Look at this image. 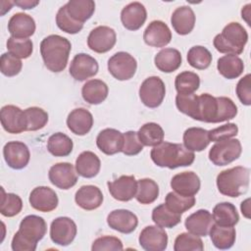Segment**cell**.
I'll list each match as a JSON object with an SVG mask.
<instances>
[{
	"label": "cell",
	"instance_id": "836d02e7",
	"mask_svg": "<svg viewBox=\"0 0 251 251\" xmlns=\"http://www.w3.org/2000/svg\"><path fill=\"white\" fill-rule=\"evenodd\" d=\"M214 222L222 226H234L239 221V215L233 204L222 202L213 209Z\"/></svg>",
	"mask_w": 251,
	"mask_h": 251
},
{
	"label": "cell",
	"instance_id": "9a60e30c",
	"mask_svg": "<svg viewBox=\"0 0 251 251\" xmlns=\"http://www.w3.org/2000/svg\"><path fill=\"white\" fill-rule=\"evenodd\" d=\"M107 185L112 197L122 202L131 200L137 192V180L133 176H121L113 181H108Z\"/></svg>",
	"mask_w": 251,
	"mask_h": 251
},
{
	"label": "cell",
	"instance_id": "30bf717a",
	"mask_svg": "<svg viewBox=\"0 0 251 251\" xmlns=\"http://www.w3.org/2000/svg\"><path fill=\"white\" fill-rule=\"evenodd\" d=\"M116 41V31L107 25H99L93 28L87 37L89 49L100 54L110 51L115 46Z\"/></svg>",
	"mask_w": 251,
	"mask_h": 251
},
{
	"label": "cell",
	"instance_id": "6f0895ef",
	"mask_svg": "<svg viewBox=\"0 0 251 251\" xmlns=\"http://www.w3.org/2000/svg\"><path fill=\"white\" fill-rule=\"evenodd\" d=\"M15 5L19 6L20 8L24 9V10H27V9H32L35 6H37L39 4V1H30V0H22V1H15L14 2Z\"/></svg>",
	"mask_w": 251,
	"mask_h": 251
},
{
	"label": "cell",
	"instance_id": "c3c4849f",
	"mask_svg": "<svg viewBox=\"0 0 251 251\" xmlns=\"http://www.w3.org/2000/svg\"><path fill=\"white\" fill-rule=\"evenodd\" d=\"M198 96L194 93L191 94H177L176 96V105L179 112L196 120L198 113Z\"/></svg>",
	"mask_w": 251,
	"mask_h": 251
},
{
	"label": "cell",
	"instance_id": "db71d44e",
	"mask_svg": "<svg viewBox=\"0 0 251 251\" xmlns=\"http://www.w3.org/2000/svg\"><path fill=\"white\" fill-rule=\"evenodd\" d=\"M143 150V145L139 141L137 132L128 130L124 133V146L122 152L126 156H134Z\"/></svg>",
	"mask_w": 251,
	"mask_h": 251
},
{
	"label": "cell",
	"instance_id": "5b68a950",
	"mask_svg": "<svg viewBox=\"0 0 251 251\" xmlns=\"http://www.w3.org/2000/svg\"><path fill=\"white\" fill-rule=\"evenodd\" d=\"M247 40L248 33L245 28L240 24L232 22L215 36L213 44L220 53L237 56L243 52Z\"/></svg>",
	"mask_w": 251,
	"mask_h": 251
},
{
	"label": "cell",
	"instance_id": "d6a6232c",
	"mask_svg": "<svg viewBox=\"0 0 251 251\" xmlns=\"http://www.w3.org/2000/svg\"><path fill=\"white\" fill-rule=\"evenodd\" d=\"M183 145L189 151L200 152L210 143L208 130L202 127H189L183 133Z\"/></svg>",
	"mask_w": 251,
	"mask_h": 251
},
{
	"label": "cell",
	"instance_id": "d4e9b609",
	"mask_svg": "<svg viewBox=\"0 0 251 251\" xmlns=\"http://www.w3.org/2000/svg\"><path fill=\"white\" fill-rule=\"evenodd\" d=\"M67 126L73 133L85 135L90 131L93 126L92 114L84 108H76L69 114Z\"/></svg>",
	"mask_w": 251,
	"mask_h": 251
},
{
	"label": "cell",
	"instance_id": "f35d334b",
	"mask_svg": "<svg viewBox=\"0 0 251 251\" xmlns=\"http://www.w3.org/2000/svg\"><path fill=\"white\" fill-rule=\"evenodd\" d=\"M152 221L158 226L172 228L180 223L181 215L171 211L164 203L153 209Z\"/></svg>",
	"mask_w": 251,
	"mask_h": 251
},
{
	"label": "cell",
	"instance_id": "5bb4252c",
	"mask_svg": "<svg viewBox=\"0 0 251 251\" xmlns=\"http://www.w3.org/2000/svg\"><path fill=\"white\" fill-rule=\"evenodd\" d=\"M97 61L88 54L78 53L71 62L70 75L78 81H83L98 73Z\"/></svg>",
	"mask_w": 251,
	"mask_h": 251
},
{
	"label": "cell",
	"instance_id": "83f0119b",
	"mask_svg": "<svg viewBox=\"0 0 251 251\" xmlns=\"http://www.w3.org/2000/svg\"><path fill=\"white\" fill-rule=\"evenodd\" d=\"M198 113L196 121L204 123H218L219 115V102L217 97L209 93H203L198 96Z\"/></svg>",
	"mask_w": 251,
	"mask_h": 251
},
{
	"label": "cell",
	"instance_id": "680465c9",
	"mask_svg": "<svg viewBox=\"0 0 251 251\" xmlns=\"http://www.w3.org/2000/svg\"><path fill=\"white\" fill-rule=\"evenodd\" d=\"M250 199L247 198L246 200L242 201L241 205H240V209H241V212L243 214V216L247 219H250Z\"/></svg>",
	"mask_w": 251,
	"mask_h": 251
},
{
	"label": "cell",
	"instance_id": "1f68e13d",
	"mask_svg": "<svg viewBox=\"0 0 251 251\" xmlns=\"http://www.w3.org/2000/svg\"><path fill=\"white\" fill-rule=\"evenodd\" d=\"M209 233L212 243L218 249H229L233 246L235 242L236 231L233 226H222L214 224Z\"/></svg>",
	"mask_w": 251,
	"mask_h": 251
},
{
	"label": "cell",
	"instance_id": "f1b7e54d",
	"mask_svg": "<svg viewBox=\"0 0 251 251\" xmlns=\"http://www.w3.org/2000/svg\"><path fill=\"white\" fill-rule=\"evenodd\" d=\"M101 168L100 159L91 151H83L75 160L76 173L85 178H91L98 175Z\"/></svg>",
	"mask_w": 251,
	"mask_h": 251
},
{
	"label": "cell",
	"instance_id": "74e56055",
	"mask_svg": "<svg viewBox=\"0 0 251 251\" xmlns=\"http://www.w3.org/2000/svg\"><path fill=\"white\" fill-rule=\"evenodd\" d=\"M73 140L63 132L53 133L47 141V150L55 157H66L73 151Z\"/></svg>",
	"mask_w": 251,
	"mask_h": 251
},
{
	"label": "cell",
	"instance_id": "ac0fdd59",
	"mask_svg": "<svg viewBox=\"0 0 251 251\" xmlns=\"http://www.w3.org/2000/svg\"><path fill=\"white\" fill-rule=\"evenodd\" d=\"M108 226L125 234L131 233L138 225V219L134 213L126 209H118L112 211L107 217Z\"/></svg>",
	"mask_w": 251,
	"mask_h": 251
},
{
	"label": "cell",
	"instance_id": "277c9868",
	"mask_svg": "<svg viewBox=\"0 0 251 251\" xmlns=\"http://www.w3.org/2000/svg\"><path fill=\"white\" fill-rule=\"evenodd\" d=\"M250 171L248 168L236 166L221 172L217 176V187L226 196L238 197L247 192Z\"/></svg>",
	"mask_w": 251,
	"mask_h": 251
},
{
	"label": "cell",
	"instance_id": "3957f363",
	"mask_svg": "<svg viewBox=\"0 0 251 251\" xmlns=\"http://www.w3.org/2000/svg\"><path fill=\"white\" fill-rule=\"evenodd\" d=\"M150 157L158 167L169 169L190 166L195 159L194 153L186 149L182 144L167 141L154 146Z\"/></svg>",
	"mask_w": 251,
	"mask_h": 251
},
{
	"label": "cell",
	"instance_id": "4fadbf2b",
	"mask_svg": "<svg viewBox=\"0 0 251 251\" xmlns=\"http://www.w3.org/2000/svg\"><path fill=\"white\" fill-rule=\"evenodd\" d=\"M138 241L146 251H164L168 246V234L161 226H148L141 230Z\"/></svg>",
	"mask_w": 251,
	"mask_h": 251
},
{
	"label": "cell",
	"instance_id": "e575fe53",
	"mask_svg": "<svg viewBox=\"0 0 251 251\" xmlns=\"http://www.w3.org/2000/svg\"><path fill=\"white\" fill-rule=\"evenodd\" d=\"M217 69L224 77L233 79L243 73L244 64L238 56L227 54L218 60Z\"/></svg>",
	"mask_w": 251,
	"mask_h": 251
},
{
	"label": "cell",
	"instance_id": "f907efd6",
	"mask_svg": "<svg viewBox=\"0 0 251 251\" xmlns=\"http://www.w3.org/2000/svg\"><path fill=\"white\" fill-rule=\"evenodd\" d=\"M23 63L21 59L11 53H3L0 58V71L6 76H15L22 71Z\"/></svg>",
	"mask_w": 251,
	"mask_h": 251
},
{
	"label": "cell",
	"instance_id": "ba28073f",
	"mask_svg": "<svg viewBox=\"0 0 251 251\" xmlns=\"http://www.w3.org/2000/svg\"><path fill=\"white\" fill-rule=\"evenodd\" d=\"M166 95L164 81L159 76L147 77L139 87V98L148 108L159 107Z\"/></svg>",
	"mask_w": 251,
	"mask_h": 251
},
{
	"label": "cell",
	"instance_id": "8fae6325",
	"mask_svg": "<svg viewBox=\"0 0 251 251\" xmlns=\"http://www.w3.org/2000/svg\"><path fill=\"white\" fill-rule=\"evenodd\" d=\"M3 156L7 165L15 170L25 168L30 159L28 147L22 141H9L3 147Z\"/></svg>",
	"mask_w": 251,
	"mask_h": 251
},
{
	"label": "cell",
	"instance_id": "9c48e42d",
	"mask_svg": "<svg viewBox=\"0 0 251 251\" xmlns=\"http://www.w3.org/2000/svg\"><path fill=\"white\" fill-rule=\"evenodd\" d=\"M76 225L68 217H59L52 221L50 226L51 240L58 245L68 246L76 235Z\"/></svg>",
	"mask_w": 251,
	"mask_h": 251
},
{
	"label": "cell",
	"instance_id": "d590c367",
	"mask_svg": "<svg viewBox=\"0 0 251 251\" xmlns=\"http://www.w3.org/2000/svg\"><path fill=\"white\" fill-rule=\"evenodd\" d=\"M65 5L68 14L81 24L89 20L95 11V2L92 0H70Z\"/></svg>",
	"mask_w": 251,
	"mask_h": 251
},
{
	"label": "cell",
	"instance_id": "f6af8a7d",
	"mask_svg": "<svg viewBox=\"0 0 251 251\" xmlns=\"http://www.w3.org/2000/svg\"><path fill=\"white\" fill-rule=\"evenodd\" d=\"M2 197L0 205V213L4 217H14L23 209V201L21 197L15 193H5L3 187L1 188Z\"/></svg>",
	"mask_w": 251,
	"mask_h": 251
},
{
	"label": "cell",
	"instance_id": "b9f144b4",
	"mask_svg": "<svg viewBox=\"0 0 251 251\" xmlns=\"http://www.w3.org/2000/svg\"><path fill=\"white\" fill-rule=\"evenodd\" d=\"M25 130L35 131L44 127L48 122V114L39 107H29L24 110Z\"/></svg>",
	"mask_w": 251,
	"mask_h": 251
},
{
	"label": "cell",
	"instance_id": "44dd1931",
	"mask_svg": "<svg viewBox=\"0 0 251 251\" xmlns=\"http://www.w3.org/2000/svg\"><path fill=\"white\" fill-rule=\"evenodd\" d=\"M147 12L140 2H131L125 6L121 12L123 25L128 30H137L145 23Z\"/></svg>",
	"mask_w": 251,
	"mask_h": 251
},
{
	"label": "cell",
	"instance_id": "4dcf8cb0",
	"mask_svg": "<svg viewBox=\"0 0 251 251\" xmlns=\"http://www.w3.org/2000/svg\"><path fill=\"white\" fill-rule=\"evenodd\" d=\"M108 92V85L101 79H90L81 88L82 98L91 105L101 104L107 98Z\"/></svg>",
	"mask_w": 251,
	"mask_h": 251
},
{
	"label": "cell",
	"instance_id": "11a10c76",
	"mask_svg": "<svg viewBox=\"0 0 251 251\" xmlns=\"http://www.w3.org/2000/svg\"><path fill=\"white\" fill-rule=\"evenodd\" d=\"M124 246L122 240L116 236L105 235L98 237L92 243L91 250L92 251H100V250H123Z\"/></svg>",
	"mask_w": 251,
	"mask_h": 251
},
{
	"label": "cell",
	"instance_id": "f5cc1de1",
	"mask_svg": "<svg viewBox=\"0 0 251 251\" xmlns=\"http://www.w3.org/2000/svg\"><path fill=\"white\" fill-rule=\"evenodd\" d=\"M219 102V115H218V123L226 122L235 118L237 115V107L234 102L225 96L217 97Z\"/></svg>",
	"mask_w": 251,
	"mask_h": 251
},
{
	"label": "cell",
	"instance_id": "7c38bea8",
	"mask_svg": "<svg viewBox=\"0 0 251 251\" xmlns=\"http://www.w3.org/2000/svg\"><path fill=\"white\" fill-rule=\"evenodd\" d=\"M48 177L53 185L67 190L76 183L77 173L71 163H57L50 168Z\"/></svg>",
	"mask_w": 251,
	"mask_h": 251
},
{
	"label": "cell",
	"instance_id": "ffe728a7",
	"mask_svg": "<svg viewBox=\"0 0 251 251\" xmlns=\"http://www.w3.org/2000/svg\"><path fill=\"white\" fill-rule=\"evenodd\" d=\"M98 149L106 155L122 152L124 146V133L115 128H105L96 137Z\"/></svg>",
	"mask_w": 251,
	"mask_h": 251
},
{
	"label": "cell",
	"instance_id": "ee69618b",
	"mask_svg": "<svg viewBox=\"0 0 251 251\" xmlns=\"http://www.w3.org/2000/svg\"><path fill=\"white\" fill-rule=\"evenodd\" d=\"M194 196H183L176 192H169L166 196L165 205L176 214H182L195 205Z\"/></svg>",
	"mask_w": 251,
	"mask_h": 251
},
{
	"label": "cell",
	"instance_id": "52a82bcc",
	"mask_svg": "<svg viewBox=\"0 0 251 251\" xmlns=\"http://www.w3.org/2000/svg\"><path fill=\"white\" fill-rule=\"evenodd\" d=\"M137 62L129 53L121 51L108 60V71L118 80L130 79L136 72Z\"/></svg>",
	"mask_w": 251,
	"mask_h": 251
},
{
	"label": "cell",
	"instance_id": "816d5d0a",
	"mask_svg": "<svg viewBox=\"0 0 251 251\" xmlns=\"http://www.w3.org/2000/svg\"><path fill=\"white\" fill-rule=\"evenodd\" d=\"M238 132V127L233 123H227L211 130H208L210 141L219 142L226 139H230Z\"/></svg>",
	"mask_w": 251,
	"mask_h": 251
},
{
	"label": "cell",
	"instance_id": "7a4b0ae2",
	"mask_svg": "<svg viewBox=\"0 0 251 251\" xmlns=\"http://www.w3.org/2000/svg\"><path fill=\"white\" fill-rule=\"evenodd\" d=\"M71 50V42L58 34L48 35L40 43V54L44 65L53 73H60L65 70Z\"/></svg>",
	"mask_w": 251,
	"mask_h": 251
},
{
	"label": "cell",
	"instance_id": "7402d4cb",
	"mask_svg": "<svg viewBox=\"0 0 251 251\" xmlns=\"http://www.w3.org/2000/svg\"><path fill=\"white\" fill-rule=\"evenodd\" d=\"M214 225L212 214L208 210L200 209L188 216L184 222L188 232L197 236H207Z\"/></svg>",
	"mask_w": 251,
	"mask_h": 251
},
{
	"label": "cell",
	"instance_id": "2e32d148",
	"mask_svg": "<svg viewBox=\"0 0 251 251\" xmlns=\"http://www.w3.org/2000/svg\"><path fill=\"white\" fill-rule=\"evenodd\" d=\"M0 120L3 128L13 134L25 131V119L24 111L15 105H6L1 108Z\"/></svg>",
	"mask_w": 251,
	"mask_h": 251
},
{
	"label": "cell",
	"instance_id": "cb8c5ba5",
	"mask_svg": "<svg viewBox=\"0 0 251 251\" xmlns=\"http://www.w3.org/2000/svg\"><path fill=\"white\" fill-rule=\"evenodd\" d=\"M200 178L193 172H183L173 176L171 187L183 196H194L200 189Z\"/></svg>",
	"mask_w": 251,
	"mask_h": 251
},
{
	"label": "cell",
	"instance_id": "8d00e7d4",
	"mask_svg": "<svg viewBox=\"0 0 251 251\" xmlns=\"http://www.w3.org/2000/svg\"><path fill=\"white\" fill-rule=\"evenodd\" d=\"M164 130L156 123L144 124L137 131L139 141L143 146H157L164 141Z\"/></svg>",
	"mask_w": 251,
	"mask_h": 251
},
{
	"label": "cell",
	"instance_id": "bcb514c9",
	"mask_svg": "<svg viewBox=\"0 0 251 251\" xmlns=\"http://www.w3.org/2000/svg\"><path fill=\"white\" fill-rule=\"evenodd\" d=\"M204 249L203 241L197 235L190 232L178 234L175 240V251H202Z\"/></svg>",
	"mask_w": 251,
	"mask_h": 251
},
{
	"label": "cell",
	"instance_id": "6da1fadb",
	"mask_svg": "<svg viewBox=\"0 0 251 251\" xmlns=\"http://www.w3.org/2000/svg\"><path fill=\"white\" fill-rule=\"evenodd\" d=\"M47 231V225L43 218L36 215L25 217L19 230L14 234L11 247L13 251H34L37 242L41 240Z\"/></svg>",
	"mask_w": 251,
	"mask_h": 251
},
{
	"label": "cell",
	"instance_id": "8992f818",
	"mask_svg": "<svg viewBox=\"0 0 251 251\" xmlns=\"http://www.w3.org/2000/svg\"><path fill=\"white\" fill-rule=\"evenodd\" d=\"M242 152L241 143L236 138L216 142L209 151V160L216 166H226L237 160Z\"/></svg>",
	"mask_w": 251,
	"mask_h": 251
},
{
	"label": "cell",
	"instance_id": "60d3db41",
	"mask_svg": "<svg viewBox=\"0 0 251 251\" xmlns=\"http://www.w3.org/2000/svg\"><path fill=\"white\" fill-rule=\"evenodd\" d=\"M200 85V77L193 72H182L176 76L175 86L178 94L194 93Z\"/></svg>",
	"mask_w": 251,
	"mask_h": 251
},
{
	"label": "cell",
	"instance_id": "ab89813d",
	"mask_svg": "<svg viewBox=\"0 0 251 251\" xmlns=\"http://www.w3.org/2000/svg\"><path fill=\"white\" fill-rule=\"evenodd\" d=\"M159 196V186L157 182L151 178H141L137 180L136 200L141 204H151Z\"/></svg>",
	"mask_w": 251,
	"mask_h": 251
},
{
	"label": "cell",
	"instance_id": "7bdbcfd3",
	"mask_svg": "<svg viewBox=\"0 0 251 251\" xmlns=\"http://www.w3.org/2000/svg\"><path fill=\"white\" fill-rule=\"evenodd\" d=\"M187 62L194 69L205 70L211 65L212 54L206 47L196 45L188 50Z\"/></svg>",
	"mask_w": 251,
	"mask_h": 251
},
{
	"label": "cell",
	"instance_id": "9f6ffc18",
	"mask_svg": "<svg viewBox=\"0 0 251 251\" xmlns=\"http://www.w3.org/2000/svg\"><path fill=\"white\" fill-rule=\"evenodd\" d=\"M236 95L239 101L245 105H251V75L250 74L245 75L236 84Z\"/></svg>",
	"mask_w": 251,
	"mask_h": 251
},
{
	"label": "cell",
	"instance_id": "e0dca14e",
	"mask_svg": "<svg viewBox=\"0 0 251 251\" xmlns=\"http://www.w3.org/2000/svg\"><path fill=\"white\" fill-rule=\"evenodd\" d=\"M30 206L39 212H51L58 206L59 200L56 192L48 186H37L29 194Z\"/></svg>",
	"mask_w": 251,
	"mask_h": 251
},
{
	"label": "cell",
	"instance_id": "d6986e66",
	"mask_svg": "<svg viewBox=\"0 0 251 251\" xmlns=\"http://www.w3.org/2000/svg\"><path fill=\"white\" fill-rule=\"evenodd\" d=\"M144 42L152 47H165L171 42L172 31L162 21L151 22L143 33Z\"/></svg>",
	"mask_w": 251,
	"mask_h": 251
},
{
	"label": "cell",
	"instance_id": "f546056e",
	"mask_svg": "<svg viewBox=\"0 0 251 251\" xmlns=\"http://www.w3.org/2000/svg\"><path fill=\"white\" fill-rule=\"evenodd\" d=\"M182 62L181 54L177 49L165 48L158 52L154 58L157 69L164 73H173L176 71Z\"/></svg>",
	"mask_w": 251,
	"mask_h": 251
},
{
	"label": "cell",
	"instance_id": "681fc988",
	"mask_svg": "<svg viewBox=\"0 0 251 251\" xmlns=\"http://www.w3.org/2000/svg\"><path fill=\"white\" fill-rule=\"evenodd\" d=\"M56 24L61 30H63L67 33H70V34H75V33L79 32L83 27V24L75 21L68 14L66 5H63L58 10L57 15H56Z\"/></svg>",
	"mask_w": 251,
	"mask_h": 251
},
{
	"label": "cell",
	"instance_id": "603a6c76",
	"mask_svg": "<svg viewBox=\"0 0 251 251\" xmlns=\"http://www.w3.org/2000/svg\"><path fill=\"white\" fill-rule=\"evenodd\" d=\"M33 18L25 13L14 14L8 23V31L12 37L25 39L31 36L35 31Z\"/></svg>",
	"mask_w": 251,
	"mask_h": 251
},
{
	"label": "cell",
	"instance_id": "7dc6e473",
	"mask_svg": "<svg viewBox=\"0 0 251 251\" xmlns=\"http://www.w3.org/2000/svg\"><path fill=\"white\" fill-rule=\"evenodd\" d=\"M6 45L8 52L19 59L28 58L33 51V43L28 38L20 39L11 36L8 38Z\"/></svg>",
	"mask_w": 251,
	"mask_h": 251
},
{
	"label": "cell",
	"instance_id": "484cf974",
	"mask_svg": "<svg viewBox=\"0 0 251 251\" xmlns=\"http://www.w3.org/2000/svg\"><path fill=\"white\" fill-rule=\"evenodd\" d=\"M75 201L81 209L91 211L102 205L103 194L95 185H82L75 192Z\"/></svg>",
	"mask_w": 251,
	"mask_h": 251
},
{
	"label": "cell",
	"instance_id": "4316f807",
	"mask_svg": "<svg viewBox=\"0 0 251 251\" xmlns=\"http://www.w3.org/2000/svg\"><path fill=\"white\" fill-rule=\"evenodd\" d=\"M171 23L177 34L186 35L194 28L195 14L189 6H180L173 12Z\"/></svg>",
	"mask_w": 251,
	"mask_h": 251
}]
</instances>
